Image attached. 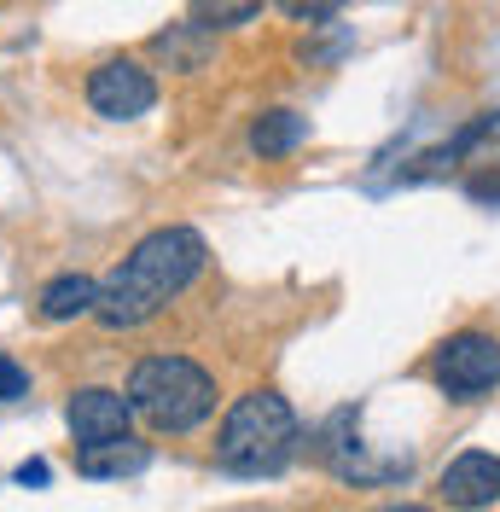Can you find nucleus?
Segmentation results:
<instances>
[{
  "label": "nucleus",
  "instance_id": "nucleus-12",
  "mask_svg": "<svg viewBox=\"0 0 500 512\" xmlns=\"http://www.w3.org/2000/svg\"><path fill=\"white\" fill-rule=\"evenodd\" d=\"M262 12V0H192V24L204 30H233V24H250Z\"/></svg>",
  "mask_w": 500,
  "mask_h": 512
},
{
  "label": "nucleus",
  "instance_id": "nucleus-1",
  "mask_svg": "<svg viewBox=\"0 0 500 512\" xmlns=\"http://www.w3.org/2000/svg\"><path fill=\"white\" fill-rule=\"evenodd\" d=\"M204 233L192 227H157L146 233L134 251L99 280V303H94V320L111 326V332H128V326H146V320L181 297V291L204 274Z\"/></svg>",
  "mask_w": 500,
  "mask_h": 512
},
{
  "label": "nucleus",
  "instance_id": "nucleus-5",
  "mask_svg": "<svg viewBox=\"0 0 500 512\" xmlns=\"http://www.w3.org/2000/svg\"><path fill=\"white\" fill-rule=\"evenodd\" d=\"M88 105L111 123H128V117H146L157 105V82L152 70H140L134 59H105L88 76Z\"/></svg>",
  "mask_w": 500,
  "mask_h": 512
},
{
  "label": "nucleus",
  "instance_id": "nucleus-9",
  "mask_svg": "<svg viewBox=\"0 0 500 512\" xmlns=\"http://www.w3.org/2000/svg\"><path fill=\"white\" fill-rule=\"evenodd\" d=\"M99 303V280L94 274H59L41 286V320H76V315H94Z\"/></svg>",
  "mask_w": 500,
  "mask_h": 512
},
{
  "label": "nucleus",
  "instance_id": "nucleus-4",
  "mask_svg": "<svg viewBox=\"0 0 500 512\" xmlns=\"http://www.w3.org/2000/svg\"><path fill=\"white\" fill-rule=\"evenodd\" d=\"M437 384L454 402H477L500 384V338L495 332H454L437 350Z\"/></svg>",
  "mask_w": 500,
  "mask_h": 512
},
{
  "label": "nucleus",
  "instance_id": "nucleus-10",
  "mask_svg": "<svg viewBox=\"0 0 500 512\" xmlns=\"http://www.w3.org/2000/svg\"><path fill=\"white\" fill-rule=\"evenodd\" d=\"M303 134H309V117H297V111H262L256 123H250V152H262V158H285V152H297L303 146Z\"/></svg>",
  "mask_w": 500,
  "mask_h": 512
},
{
  "label": "nucleus",
  "instance_id": "nucleus-16",
  "mask_svg": "<svg viewBox=\"0 0 500 512\" xmlns=\"http://www.w3.org/2000/svg\"><path fill=\"white\" fill-rule=\"evenodd\" d=\"M378 512H431V507H378Z\"/></svg>",
  "mask_w": 500,
  "mask_h": 512
},
{
  "label": "nucleus",
  "instance_id": "nucleus-13",
  "mask_svg": "<svg viewBox=\"0 0 500 512\" xmlns=\"http://www.w3.org/2000/svg\"><path fill=\"white\" fill-rule=\"evenodd\" d=\"M285 18H297V24H320V18H332V12H344V0H274Z\"/></svg>",
  "mask_w": 500,
  "mask_h": 512
},
{
  "label": "nucleus",
  "instance_id": "nucleus-14",
  "mask_svg": "<svg viewBox=\"0 0 500 512\" xmlns=\"http://www.w3.org/2000/svg\"><path fill=\"white\" fill-rule=\"evenodd\" d=\"M24 390H30V373H24L12 355H0V402H18Z\"/></svg>",
  "mask_w": 500,
  "mask_h": 512
},
{
  "label": "nucleus",
  "instance_id": "nucleus-7",
  "mask_svg": "<svg viewBox=\"0 0 500 512\" xmlns=\"http://www.w3.org/2000/svg\"><path fill=\"white\" fill-rule=\"evenodd\" d=\"M437 495L454 512H483L500 501V454H483V448H466L442 466Z\"/></svg>",
  "mask_w": 500,
  "mask_h": 512
},
{
  "label": "nucleus",
  "instance_id": "nucleus-6",
  "mask_svg": "<svg viewBox=\"0 0 500 512\" xmlns=\"http://www.w3.org/2000/svg\"><path fill=\"white\" fill-rule=\"evenodd\" d=\"M70 437L76 448H99V443H123L128 425H134V402H128L123 390H105V384H82L76 396H70Z\"/></svg>",
  "mask_w": 500,
  "mask_h": 512
},
{
  "label": "nucleus",
  "instance_id": "nucleus-11",
  "mask_svg": "<svg viewBox=\"0 0 500 512\" xmlns=\"http://www.w3.org/2000/svg\"><path fill=\"white\" fill-rule=\"evenodd\" d=\"M157 53L175 64V70H198L210 59V30L204 24H181V30H163L157 35Z\"/></svg>",
  "mask_w": 500,
  "mask_h": 512
},
{
  "label": "nucleus",
  "instance_id": "nucleus-15",
  "mask_svg": "<svg viewBox=\"0 0 500 512\" xmlns=\"http://www.w3.org/2000/svg\"><path fill=\"white\" fill-rule=\"evenodd\" d=\"M18 483H47V460H24L18 466Z\"/></svg>",
  "mask_w": 500,
  "mask_h": 512
},
{
  "label": "nucleus",
  "instance_id": "nucleus-8",
  "mask_svg": "<svg viewBox=\"0 0 500 512\" xmlns=\"http://www.w3.org/2000/svg\"><path fill=\"white\" fill-rule=\"evenodd\" d=\"M152 466V448L123 437V443H99V448H76V472L82 478H128V472H146Z\"/></svg>",
  "mask_w": 500,
  "mask_h": 512
},
{
  "label": "nucleus",
  "instance_id": "nucleus-3",
  "mask_svg": "<svg viewBox=\"0 0 500 512\" xmlns=\"http://www.w3.org/2000/svg\"><path fill=\"white\" fill-rule=\"evenodd\" d=\"M297 448V414L280 390H250L239 396L227 419H221L216 437V460L227 472H245V478H262V472H280Z\"/></svg>",
  "mask_w": 500,
  "mask_h": 512
},
{
  "label": "nucleus",
  "instance_id": "nucleus-2",
  "mask_svg": "<svg viewBox=\"0 0 500 512\" xmlns=\"http://www.w3.org/2000/svg\"><path fill=\"white\" fill-rule=\"evenodd\" d=\"M128 402H134V414L152 419V431L187 437L216 414V379L187 355H146L128 373Z\"/></svg>",
  "mask_w": 500,
  "mask_h": 512
}]
</instances>
